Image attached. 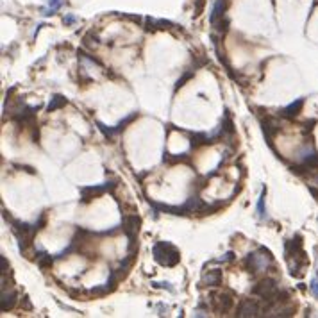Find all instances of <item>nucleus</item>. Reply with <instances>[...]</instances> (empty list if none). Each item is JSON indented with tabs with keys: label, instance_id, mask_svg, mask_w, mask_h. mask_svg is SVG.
Returning a JSON list of instances; mask_svg holds the SVG:
<instances>
[{
	"label": "nucleus",
	"instance_id": "f257e3e1",
	"mask_svg": "<svg viewBox=\"0 0 318 318\" xmlns=\"http://www.w3.org/2000/svg\"><path fill=\"white\" fill-rule=\"evenodd\" d=\"M152 254L157 265L161 266H175L181 261V252L170 241H157L152 249Z\"/></svg>",
	"mask_w": 318,
	"mask_h": 318
},
{
	"label": "nucleus",
	"instance_id": "f03ea898",
	"mask_svg": "<svg viewBox=\"0 0 318 318\" xmlns=\"http://www.w3.org/2000/svg\"><path fill=\"white\" fill-rule=\"evenodd\" d=\"M272 261H274V257H272V252L268 251V249H265V247H261L259 251L247 254V257H245V261H243V263H245L247 270L251 272L252 276H255V274H259V272L268 270V268L272 266Z\"/></svg>",
	"mask_w": 318,
	"mask_h": 318
},
{
	"label": "nucleus",
	"instance_id": "7ed1b4c3",
	"mask_svg": "<svg viewBox=\"0 0 318 318\" xmlns=\"http://www.w3.org/2000/svg\"><path fill=\"white\" fill-rule=\"evenodd\" d=\"M140 227H141V218L138 214H124L122 216V231L129 238V252H134V245H138Z\"/></svg>",
	"mask_w": 318,
	"mask_h": 318
},
{
	"label": "nucleus",
	"instance_id": "20e7f679",
	"mask_svg": "<svg viewBox=\"0 0 318 318\" xmlns=\"http://www.w3.org/2000/svg\"><path fill=\"white\" fill-rule=\"evenodd\" d=\"M279 292V284H277L276 279H272V277H265V279H261L257 284H254L252 288V295L255 297H259L265 300V304H270L274 300V297L277 295Z\"/></svg>",
	"mask_w": 318,
	"mask_h": 318
},
{
	"label": "nucleus",
	"instance_id": "39448f33",
	"mask_svg": "<svg viewBox=\"0 0 318 318\" xmlns=\"http://www.w3.org/2000/svg\"><path fill=\"white\" fill-rule=\"evenodd\" d=\"M116 188V181H107L104 184H93V186H81L79 193H81V202L89 204L93 198L100 197L107 191H113Z\"/></svg>",
	"mask_w": 318,
	"mask_h": 318
},
{
	"label": "nucleus",
	"instance_id": "423d86ee",
	"mask_svg": "<svg viewBox=\"0 0 318 318\" xmlns=\"http://www.w3.org/2000/svg\"><path fill=\"white\" fill-rule=\"evenodd\" d=\"M236 317L240 318H255L263 317V308L259 306V302L255 298H243L236 309Z\"/></svg>",
	"mask_w": 318,
	"mask_h": 318
},
{
	"label": "nucleus",
	"instance_id": "0eeeda50",
	"mask_svg": "<svg viewBox=\"0 0 318 318\" xmlns=\"http://www.w3.org/2000/svg\"><path fill=\"white\" fill-rule=\"evenodd\" d=\"M213 306L220 315H225L233 309V306H234V298L231 297L229 293H214Z\"/></svg>",
	"mask_w": 318,
	"mask_h": 318
},
{
	"label": "nucleus",
	"instance_id": "6e6552de",
	"mask_svg": "<svg viewBox=\"0 0 318 318\" xmlns=\"http://www.w3.org/2000/svg\"><path fill=\"white\" fill-rule=\"evenodd\" d=\"M261 129H263V134H265V138L268 140V145L274 148V143H272V140H274V136L281 130V124H279L276 118H265V120H261Z\"/></svg>",
	"mask_w": 318,
	"mask_h": 318
},
{
	"label": "nucleus",
	"instance_id": "1a4fd4ad",
	"mask_svg": "<svg viewBox=\"0 0 318 318\" xmlns=\"http://www.w3.org/2000/svg\"><path fill=\"white\" fill-rule=\"evenodd\" d=\"M222 279H224V276H222V270H218V268H214V270H208L202 276V279H200V286H209V288L220 286V284H222Z\"/></svg>",
	"mask_w": 318,
	"mask_h": 318
},
{
	"label": "nucleus",
	"instance_id": "9d476101",
	"mask_svg": "<svg viewBox=\"0 0 318 318\" xmlns=\"http://www.w3.org/2000/svg\"><path fill=\"white\" fill-rule=\"evenodd\" d=\"M18 295H16L15 290H2V297H0V311H11V309L16 306V300H18Z\"/></svg>",
	"mask_w": 318,
	"mask_h": 318
},
{
	"label": "nucleus",
	"instance_id": "9b49d317",
	"mask_svg": "<svg viewBox=\"0 0 318 318\" xmlns=\"http://www.w3.org/2000/svg\"><path fill=\"white\" fill-rule=\"evenodd\" d=\"M136 261V252H129V255L127 257H124V259L120 261V265H118V268H116V276L122 279H126V276L130 272V268H132V265H134Z\"/></svg>",
	"mask_w": 318,
	"mask_h": 318
},
{
	"label": "nucleus",
	"instance_id": "f8f14e48",
	"mask_svg": "<svg viewBox=\"0 0 318 318\" xmlns=\"http://www.w3.org/2000/svg\"><path fill=\"white\" fill-rule=\"evenodd\" d=\"M302 107H304V99L293 100L292 104H288L286 107H282V109H281V116H284V118H295V116L300 115Z\"/></svg>",
	"mask_w": 318,
	"mask_h": 318
},
{
	"label": "nucleus",
	"instance_id": "ddd939ff",
	"mask_svg": "<svg viewBox=\"0 0 318 318\" xmlns=\"http://www.w3.org/2000/svg\"><path fill=\"white\" fill-rule=\"evenodd\" d=\"M225 18V0H216V4L213 5V11H211V16H209V21L211 25H216L220 20Z\"/></svg>",
	"mask_w": 318,
	"mask_h": 318
},
{
	"label": "nucleus",
	"instance_id": "4468645a",
	"mask_svg": "<svg viewBox=\"0 0 318 318\" xmlns=\"http://www.w3.org/2000/svg\"><path fill=\"white\" fill-rule=\"evenodd\" d=\"M36 263H38V266L42 268V270H47V268H50L52 266V263H54V259H56V255H50V254H47V252H36Z\"/></svg>",
	"mask_w": 318,
	"mask_h": 318
},
{
	"label": "nucleus",
	"instance_id": "2eb2a0df",
	"mask_svg": "<svg viewBox=\"0 0 318 318\" xmlns=\"http://www.w3.org/2000/svg\"><path fill=\"white\" fill-rule=\"evenodd\" d=\"M68 104V100L64 99L63 95H54L52 99H50V102H48L47 106V111L48 113H54V111L61 109V107H64V106Z\"/></svg>",
	"mask_w": 318,
	"mask_h": 318
},
{
	"label": "nucleus",
	"instance_id": "dca6fc26",
	"mask_svg": "<svg viewBox=\"0 0 318 318\" xmlns=\"http://www.w3.org/2000/svg\"><path fill=\"white\" fill-rule=\"evenodd\" d=\"M147 29H157V31H163V29H170L172 27V21L168 20H154V18H147Z\"/></svg>",
	"mask_w": 318,
	"mask_h": 318
},
{
	"label": "nucleus",
	"instance_id": "f3484780",
	"mask_svg": "<svg viewBox=\"0 0 318 318\" xmlns=\"http://www.w3.org/2000/svg\"><path fill=\"white\" fill-rule=\"evenodd\" d=\"M265 198H266V188H263L259 198H257V216H259V220H268V214H266V206H265Z\"/></svg>",
	"mask_w": 318,
	"mask_h": 318
},
{
	"label": "nucleus",
	"instance_id": "a211bd4d",
	"mask_svg": "<svg viewBox=\"0 0 318 318\" xmlns=\"http://www.w3.org/2000/svg\"><path fill=\"white\" fill-rule=\"evenodd\" d=\"M138 116H140V115H138L136 111H134V113H130V115H127L126 118H124V120H122L120 124H118V126H115V132H116V134L124 132V130L127 129V126H130V124H132V122H134L136 118H138Z\"/></svg>",
	"mask_w": 318,
	"mask_h": 318
},
{
	"label": "nucleus",
	"instance_id": "6ab92c4d",
	"mask_svg": "<svg viewBox=\"0 0 318 318\" xmlns=\"http://www.w3.org/2000/svg\"><path fill=\"white\" fill-rule=\"evenodd\" d=\"M193 77H195V68H191V70H188V72H184V73H183V77L177 79V83H175V91L183 88L184 84L188 83V81H191Z\"/></svg>",
	"mask_w": 318,
	"mask_h": 318
},
{
	"label": "nucleus",
	"instance_id": "aec40b11",
	"mask_svg": "<svg viewBox=\"0 0 318 318\" xmlns=\"http://www.w3.org/2000/svg\"><path fill=\"white\" fill-rule=\"evenodd\" d=\"M61 5H63V0H48V7L45 9V13H43V15H45V16L54 15V13H56Z\"/></svg>",
	"mask_w": 318,
	"mask_h": 318
},
{
	"label": "nucleus",
	"instance_id": "412c9836",
	"mask_svg": "<svg viewBox=\"0 0 318 318\" xmlns=\"http://www.w3.org/2000/svg\"><path fill=\"white\" fill-rule=\"evenodd\" d=\"M97 127H99L100 130H102V134L107 138V140H111L113 136H116V132H115V127H107V126H104L102 122H97Z\"/></svg>",
	"mask_w": 318,
	"mask_h": 318
},
{
	"label": "nucleus",
	"instance_id": "4be33fe9",
	"mask_svg": "<svg viewBox=\"0 0 318 318\" xmlns=\"http://www.w3.org/2000/svg\"><path fill=\"white\" fill-rule=\"evenodd\" d=\"M45 225H47V211H43L42 214H40V218L36 220V224H34V227L38 229V233L42 229H45Z\"/></svg>",
	"mask_w": 318,
	"mask_h": 318
},
{
	"label": "nucleus",
	"instance_id": "5701e85b",
	"mask_svg": "<svg viewBox=\"0 0 318 318\" xmlns=\"http://www.w3.org/2000/svg\"><path fill=\"white\" fill-rule=\"evenodd\" d=\"M7 272H9V261L5 259V255L2 254V255H0V274H2V276H5Z\"/></svg>",
	"mask_w": 318,
	"mask_h": 318
},
{
	"label": "nucleus",
	"instance_id": "b1692460",
	"mask_svg": "<svg viewBox=\"0 0 318 318\" xmlns=\"http://www.w3.org/2000/svg\"><path fill=\"white\" fill-rule=\"evenodd\" d=\"M21 309H25V311H31L32 309V304L29 302V297L27 295H23V298H21Z\"/></svg>",
	"mask_w": 318,
	"mask_h": 318
},
{
	"label": "nucleus",
	"instance_id": "393cba45",
	"mask_svg": "<svg viewBox=\"0 0 318 318\" xmlns=\"http://www.w3.org/2000/svg\"><path fill=\"white\" fill-rule=\"evenodd\" d=\"M309 288H311V293H313L315 297L318 298V277H315L313 281H311V284H309Z\"/></svg>",
	"mask_w": 318,
	"mask_h": 318
},
{
	"label": "nucleus",
	"instance_id": "a878e982",
	"mask_svg": "<svg viewBox=\"0 0 318 318\" xmlns=\"http://www.w3.org/2000/svg\"><path fill=\"white\" fill-rule=\"evenodd\" d=\"M233 259H234V254H233V252H227L224 257H220V263H231Z\"/></svg>",
	"mask_w": 318,
	"mask_h": 318
},
{
	"label": "nucleus",
	"instance_id": "bb28decb",
	"mask_svg": "<svg viewBox=\"0 0 318 318\" xmlns=\"http://www.w3.org/2000/svg\"><path fill=\"white\" fill-rule=\"evenodd\" d=\"M64 21H66V23H73V21H75V18H73V16H66V18H64Z\"/></svg>",
	"mask_w": 318,
	"mask_h": 318
}]
</instances>
